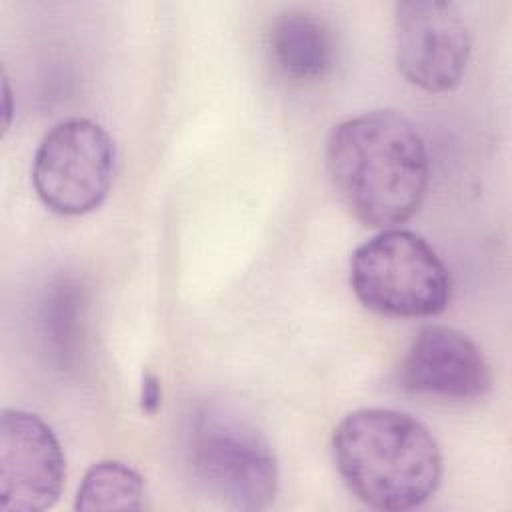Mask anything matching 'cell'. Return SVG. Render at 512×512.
I'll return each mask as SVG.
<instances>
[{"label":"cell","instance_id":"obj_10","mask_svg":"<svg viewBox=\"0 0 512 512\" xmlns=\"http://www.w3.org/2000/svg\"><path fill=\"white\" fill-rule=\"evenodd\" d=\"M144 480L128 464L102 460L84 474L74 508L90 510H140L144 506Z\"/></svg>","mask_w":512,"mask_h":512},{"label":"cell","instance_id":"obj_9","mask_svg":"<svg viewBox=\"0 0 512 512\" xmlns=\"http://www.w3.org/2000/svg\"><path fill=\"white\" fill-rule=\"evenodd\" d=\"M266 48L274 68L296 82L324 78L336 60V40L328 24L302 10H288L272 20Z\"/></svg>","mask_w":512,"mask_h":512},{"label":"cell","instance_id":"obj_1","mask_svg":"<svg viewBox=\"0 0 512 512\" xmlns=\"http://www.w3.org/2000/svg\"><path fill=\"white\" fill-rule=\"evenodd\" d=\"M326 170L350 214L382 230L418 212L430 178L424 138L396 110H370L336 124L326 140Z\"/></svg>","mask_w":512,"mask_h":512},{"label":"cell","instance_id":"obj_4","mask_svg":"<svg viewBox=\"0 0 512 512\" xmlns=\"http://www.w3.org/2000/svg\"><path fill=\"white\" fill-rule=\"evenodd\" d=\"M350 284L366 308L398 318L436 316L452 294L450 272L436 250L402 228H386L354 250Z\"/></svg>","mask_w":512,"mask_h":512},{"label":"cell","instance_id":"obj_7","mask_svg":"<svg viewBox=\"0 0 512 512\" xmlns=\"http://www.w3.org/2000/svg\"><path fill=\"white\" fill-rule=\"evenodd\" d=\"M64 478L66 458L54 430L28 410H2L0 506L14 512L52 508L62 494Z\"/></svg>","mask_w":512,"mask_h":512},{"label":"cell","instance_id":"obj_8","mask_svg":"<svg viewBox=\"0 0 512 512\" xmlns=\"http://www.w3.org/2000/svg\"><path fill=\"white\" fill-rule=\"evenodd\" d=\"M400 380L414 394L466 402L490 390L492 374L466 334L448 326H426L402 358Z\"/></svg>","mask_w":512,"mask_h":512},{"label":"cell","instance_id":"obj_11","mask_svg":"<svg viewBox=\"0 0 512 512\" xmlns=\"http://www.w3.org/2000/svg\"><path fill=\"white\" fill-rule=\"evenodd\" d=\"M162 402V388L160 382L154 374L146 372L142 378V386H140V404L142 410H146L148 414H154L160 408Z\"/></svg>","mask_w":512,"mask_h":512},{"label":"cell","instance_id":"obj_5","mask_svg":"<svg viewBox=\"0 0 512 512\" xmlns=\"http://www.w3.org/2000/svg\"><path fill=\"white\" fill-rule=\"evenodd\" d=\"M116 174L112 136L94 120L66 118L40 140L32 162V184L40 202L62 216L96 210Z\"/></svg>","mask_w":512,"mask_h":512},{"label":"cell","instance_id":"obj_3","mask_svg":"<svg viewBox=\"0 0 512 512\" xmlns=\"http://www.w3.org/2000/svg\"><path fill=\"white\" fill-rule=\"evenodd\" d=\"M190 456L204 490L236 510L266 508L278 492V462L262 430L236 406L204 404L192 422Z\"/></svg>","mask_w":512,"mask_h":512},{"label":"cell","instance_id":"obj_6","mask_svg":"<svg viewBox=\"0 0 512 512\" xmlns=\"http://www.w3.org/2000/svg\"><path fill=\"white\" fill-rule=\"evenodd\" d=\"M394 40L398 70L410 84L426 92H446L464 78L472 42L466 20L452 2H398Z\"/></svg>","mask_w":512,"mask_h":512},{"label":"cell","instance_id":"obj_2","mask_svg":"<svg viewBox=\"0 0 512 512\" xmlns=\"http://www.w3.org/2000/svg\"><path fill=\"white\" fill-rule=\"evenodd\" d=\"M332 452L350 492L378 510H412L442 478V452L432 432L392 408H360L344 416Z\"/></svg>","mask_w":512,"mask_h":512}]
</instances>
